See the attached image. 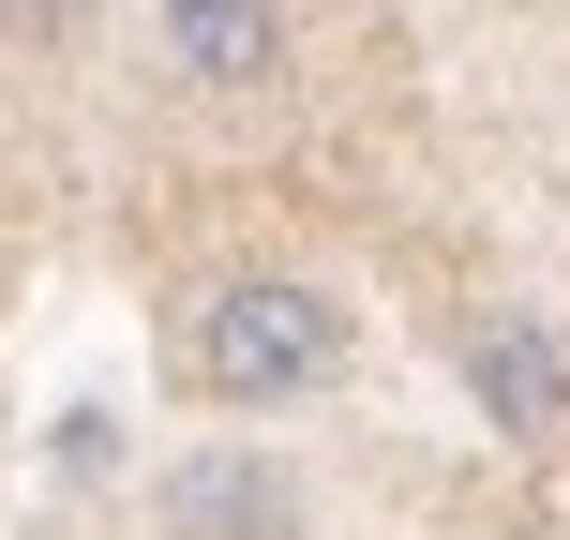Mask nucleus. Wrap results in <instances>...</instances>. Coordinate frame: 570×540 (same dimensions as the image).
Listing matches in <instances>:
<instances>
[{"label": "nucleus", "mask_w": 570, "mask_h": 540, "mask_svg": "<svg viewBox=\"0 0 570 540\" xmlns=\"http://www.w3.org/2000/svg\"><path fill=\"white\" fill-rule=\"evenodd\" d=\"M166 361H180V391H196V405L271 421V405H301V391H331V375H345V301H331L315 271H210L196 301H180Z\"/></svg>", "instance_id": "1"}, {"label": "nucleus", "mask_w": 570, "mask_h": 540, "mask_svg": "<svg viewBox=\"0 0 570 540\" xmlns=\"http://www.w3.org/2000/svg\"><path fill=\"white\" fill-rule=\"evenodd\" d=\"M451 361H465V405H481V435H511V451H570V345H556V315H525V301H481L451 331Z\"/></svg>", "instance_id": "2"}, {"label": "nucleus", "mask_w": 570, "mask_h": 540, "mask_svg": "<svg viewBox=\"0 0 570 540\" xmlns=\"http://www.w3.org/2000/svg\"><path fill=\"white\" fill-rule=\"evenodd\" d=\"M166 526L180 540H285L301 526V481H285L271 451H226V435H210V451L166 481Z\"/></svg>", "instance_id": "3"}, {"label": "nucleus", "mask_w": 570, "mask_h": 540, "mask_svg": "<svg viewBox=\"0 0 570 540\" xmlns=\"http://www.w3.org/2000/svg\"><path fill=\"white\" fill-rule=\"evenodd\" d=\"M166 60L196 90H271L285 76V0H166Z\"/></svg>", "instance_id": "4"}]
</instances>
